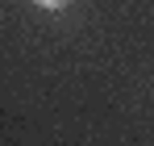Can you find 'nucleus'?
<instances>
[{
    "label": "nucleus",
    "mask_w": 154,
    "mask_h": 146,
    "mask_svg": "<svg viewBox=\"0 0 154 146\" xmlns=\"http://www.w3.org/2000/svg\"><path fill=\"white\" fill-rule=\"evenodd\" d=\"M33 4H38V8H50V13H54V8H67L71 0H33Z\"/></svg>",
    "instance_id": "obj_1"
}]
</instances>
